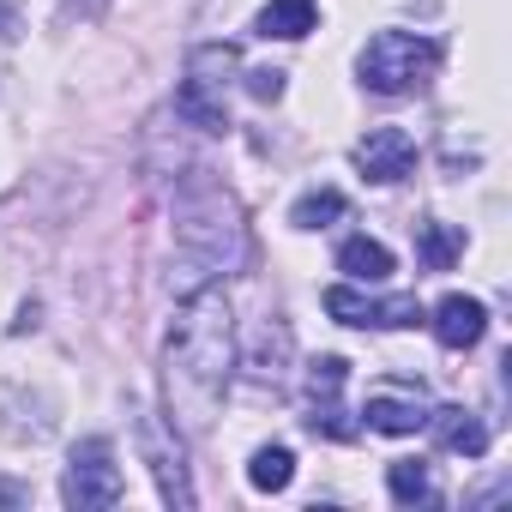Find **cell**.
Wrapping results in <instances>:
<instances>
[{
    "mask_svg": "<svg viewBox=\"0 0 512 512\" xmlns=\"http://www.w3.org/2000/svg\"><path fill=\"white\" fill-rule=\"evenodd\" d=\"M61 494H67V506H79V512L115 506V500L127 494L121 464H115V446H109V440H85V446H73V464H67Z\"/></svg>",
    "mask_w": 512,
    "mask_h": 512,
    "instance_id": "5b68a950",
    "label": "cell"
},
{
    "mask_svg": "<svg viewBox=\"0 0 512 512\" xmlns=\"http://www.w3.org/2000/svg\"><path fill=\"white\" fill-rule=\"evenodd\" d=\"M175 235H181V253H187V296L199 278H217L229 266H241L247 253V235H241V217H235V199L217 187V181H187V193L175 199Z\"/></svg>",
    "mask_w": 512,
    "mask_h": 512,
    "instance_id": "7a4b0ae2",
    "label": "cell"
},
{
    "mask_svg": "<svg viewBox=\"0 0 512 512\" xmlns=\"http://www.w3.org/2000/svg\"><path fill=\"white\" fill-rule=\"evenodd\" d=\"M332 217H344V193H338V187H314V193H302L296 211H290L296 229H326Z\"/></svg>",
    "mask_w": 512,
    "mask_h": 512,
    "instance_id": "e0dca14e",
    "label": "cell"
},
{
    "mask_svg": "<svg viewBox=\"0 0 512 512\" xmlns=\"http://www.w3.org/2000/svg\"><path fill=\"white\" fill-rule=\"evenodd\" d=\"M326 314L344 320V326H416L422 320V302L416 296H380V302H368L362 290L332 284L326 290Z\"/></svg>",
    "mask_w": 512,
    "mask_h": 512,
    "instance_id": "52a82bcc",
    "label": "cell"
},
{
    "mask_svg": "<svg viewBox=\"0 0 512 512\" xmlns=\"http://www.w3.org/2000/svg\"><path fill=\"white\" fill-rule=\"evenodd\" d=\"M416 247H422V266H428V272H446V266L458 260V247H464V235H452L446 223H422Z\"/></svg>",
    "mask_w": 512,
    "mask_h": 512,
    "instance_id": "ac0fdd59",
    "label": "cell"
},
{
    "mask_svg": "<svg viewBox=\"0 0 512 512\" xmlns=\"http://www.w3.org/2000/svg\"><path fill=\"white\" fill-rule=\"evenodd\" d=\"M344 374H350L344 356H320V362H308V428L326 434V440H356V422H350L344 404H338Z\"/></svg>",
    "mask_w": 512,
    "mask_h": 512,
    "instance_id": "8992f818",
    "label": "cell"
},
{
    "mask_svg": "<svg viewBox=\"0 0 512 512\" xmlns=\"http://www.w3.org/2000/svg\"><path fill=\"white\" fill-rule=\"evenodd\" d=\"M362 416H368V428H374V434H416V428H428V410H422L416 398H386V392H380V398H368V410H362Z\"/></svg>",
    "mask_w": 512,
    "mask_h": 512,
    "instance_id": "4fadbf2b",
    "label": "cell"
},
{
    "mask_svg": "<svg viewBox=\"0 0 512 512\" xmlns=\"http://www.w3.org/2000/svg\"><path fill=\"white\" fill-rule=\"evenodd\" d=\"M109 0H67V19H97Z\"/></svg>",
    "mask_w": 512,
    "mask_h": 512,
    "instance_id": "ffe728a7",
    "label": "cell"
},
{
    "mask_svg": "<svg viewBox=\"0 0 512 512\" xmlns=\"http://www.w3.org/2000/svg\"><path fill=\"white\" fill-rule=\"evenodd\" d=\"M434 67H440V43L434 37H410V31H380L362 49V61H356L362 85L380 91V97H404V91L428 85Z\"/></svg>",
    "mask_w": 512,
    "mask_h": 512,
    "instance_id": "3957f363",
    "label": "cell"
},
{
    "mask_svg": "<svg viewBox=\"0 0 512 512\" xmlns=\"http://www.w3.org/2000/svg\"><path fill=\"white\" fill-rule=\"evenodd\" d=\"M356 169H362L368 181L392 187V181H404V175L416 169V139H410L404 127H374L368 139H356Z\"/></svg>",
    "mask_w": 512,
    "mask_h": 512,
    "instance_id": "9c48e42d",
    "label": "cell"
},
{
    "mask_svg": "<svg viewBox=\"0 0 512 512\" xmlns=\"http://www.w3.org/2000/svg\"><path fill=\"white\" fill-rule=\"evenodd\" d=\"M338 272H350L356 284H380V278H392V253H386L380 241L356 235V241L338 247Z\"/></svg>",
    "mask_w": 512,
    "mask_h": 512,
    "instance_id": "5bb4252c",
    "label": "cell"
},
{
    "mask_svg": "<svg viewBox=\"0 0 512 512\" xmlns=\"http://www.w3.org/2000/svg\"><path fill=\"white\" fill-rule=\"evenodd\" d=\"M19 31H13V0H0V43H13Z\"/></svg>",
    "mask_w": 512,
    "mask_h": 512,
    "instance_id": "44dd1931",
    "label": "cell"
},
{
    "mask_svg": "<svg viewBox=\"0 0 512 512\" xmlns=\"http://www.w3.org/2000/svg\"><path fill=\"white\" fill-rule=\"evenodd\" d=\"M290 476H296V458H290V446H260V452L247 458V482H253V488H266V494L290 488Z\"/></svg>",
    "mask_w": 512,
    "mask_h": 512,
    "instance_id": "9a60e30c",
    "label": "cell"
},
{
    "mask_svg": "<svg viewBox=\"0 0 512 512\" xmlns=\"http://www.w3.org/2000/svg\"><path fill=\"white\" fill-rule=\"evenodd\" d=\"M235 368V338H229V308L217 290H193L175 314L169 332V410L175 428L205 434L217 416V398Z\"/></svg>",
    "mask_w": 512,
    "mask_h": 512,
    "instance_id": "6da1fadb",
    "label": "cell"
},
{
    "mask_svg": "<svg viewBox=\"0 0 512 512\" xmlns=\"http://www.w3.org/2000/svg\"><path fill=\"white\" fill-rule=\"evenodd\" d=\"M314 0H272V7H260V19H253V31L260 37H278V43H296L314 31Z\"/></svg>",
    "mask_w": 512,
    "mask_h": 512,
    "instance_id": "7c38bea8",
    "label": "cell"
},
{
    "mask_svg": "<svg viewBox=\"0 0 512 512\" xmlns=\"http://www.w3.org/2000/svg\"><path fill=\"white\" fill-rule=\"evenodd\" d=\"M229 73H235V49H229V43H205V49H193L187 79H181V91H175V109H181L193 127L223 133V127H229V109H223Z\"/></svg>",
    "mask_w": 512,
    "mask_h": 512,
    "instance_id": "277c9868",
    "label": "cell"
},
{
    "mask_svg": "<svg viewBox=\"0 0 512 512\" xmlns=\"http://www.w3.org/2000/svg\"><path fill=\"white\" fill-rule=\"evenodd\" d=\"M428 428H434V440H440L446 452H464V458H482V452H488V428H482L470 410H458V404L434 410V416H428Z\"/></svg>",
    "mask_w": 512,
    "mask_h": 512,
    "instance_id": "8fae6325",
    "label": "cell"
},
{
    "mask_svg": "<svg viewBox=\"0 0 512 512\" xmlns=\"http://www.w3.org/2000/svg\"><path fill=\"white\" fill-rule=\"evenodd\" d=\"M386 488H392V500H398V506H422V500L434 494V482H428V464H422V458H392V464H386Z\"/></svg>",
    "mask_w": 512,
    "mask_h": 512,
    "instance_id": "2e32d148",
    "label": "cell"
},
{
    "mask_svg": "<svg viewBox=\"0 0 512 512\" xmlns=\"http://www.w3.org/2000/svg\"><path fill=\"white\" fill-rule=\"evenodd\" d=\"M247 91L260 97V103H278V97H284V73H278V67H260V73H247Z\"/></svg>",
    "mask_w": 512,
    "mask_h": 512,
    "instance_id": "d6986e66",
    "label": "cell"
},
{
    "mask_svg": "<svg viewBox=\"0 0 512 512\" xmlns=\"http://www.w3.org/2000/svg\"><path fill=\"white\" fill-rule=\"evenodd\" d=\"M139 446L151 458V476H157V494L169 506H193V482H187V464H181V446H175V428H163L157 416H139Z\"/></svg>",
    "mask_w": 512,
    "mask_h": 512,
    "instance_id": "ba28073f",
    "label": "cell"
},
{
    "mask_svg": "<svg viewBox=\"0 0 512 512\" xmlns=\"http://www.w3.org/2000/svg\"><path fill=\"white\" fill-rule=\"evenodd\" d=\"M482 332H488V314H482L476 296H446V302L434 308V338H440V350H470V344H482Z\"/></svg>",
    "mask_w": 512,
    "mask_h": 512,
    "instance_id": "30bf717a",
    "label": "cell"
}]
</instances>
